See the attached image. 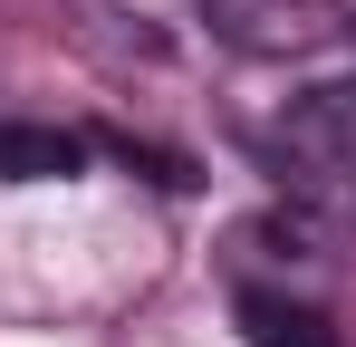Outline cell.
I'll use <instances>...</instances> for the list:
<instances>
[{
    "mask_svg": "<svg viewBox=\"0 0 356 347\" xmlns=\"http://www.w3.org/2000/svg\"><path fill=\"white\" fill-rule=\"evenodd\" d=\"M270 164L289 183H356V77L289 97V116L270 125Z\"/></svg>",
    "mask_w": 356,
    "mask_h": 347,
    "instance_id": "cell-1",
    "label": "cell"
},
{
    "mask_svg": "<svg viewBox=\"0 0 356 347\" xmlns=\"http://www.w3.org/2000/svg\"><path fill=\"white\" fill-rule=\"evenodd\" d=\"M87 164V145L58 125H0V183H58Z\"/></svg>",
    "mask_w": 356,
    "mask_h": 347,
    "instance_id": "cell-4",
    "label": "cell"
},
{
    "mask_svg": "<svg viewBox=\"0 0 356 347\" xmlns=\"http://www.w3.org/2000/svg\"><path fill=\"white\" fill-rule=\"evenodd\" d=\"M241 49H308L327 29V0H202Z\"/></svg>",
    "mask_w": 356,
    "mask_h": 347,
    "instance_id": "cell-2",
    "label": "cell"
},
{
    "mask_svg": "<svg viewBox=\"0 0 356 347\" xmlns=\"http://www.w3.org/2000/svg\"><path fill=\"white\" fill-rule=\"evenodd\" d=\"M241 338H250V347H337V328H327L308 299H280V289H241Z\"/></svg>",
    "mask_w": 356,
    "mask_h": 347,
    "instance_id": "cell-3",
    "label": "cell"
}]
</instances>
